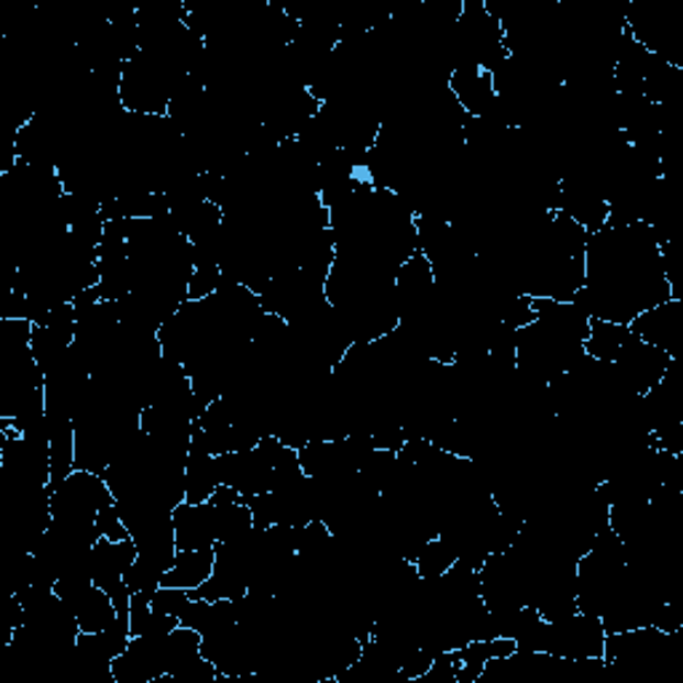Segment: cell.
I'll return each instance as SVG.
<instances>
[{
	"mask_svg": "<svg viewBox=\"0 0 683 683\" xmlns=\"http://www.w3.org/2000/svg\"><path fill=\"white\" fill-rule=\"evenodd\" d=\"M630 334L641 342L665 350L670 359L683 355V299H668V302L649 307L638 312L628 323Z\"/></svg>",
	"mask_w": 683,
	"mask_h": 683,
	"instance_id": "cell-1",
	"label": "cell"
},
{
	"mask_svg": "<svg viewBox=\"0 0 683 683\" xmlns=\"http://www.w3.org/2000/svg\"><path fill=\"white\" fill-rule=\"evenodd\" d=\"M449 91L460 102L467 118H486L497 108V91H494L492 73L475 65H460L449 73Z\"/></svg>",
	"mask_w": 683,
	"mask_h": 683,
	"instance_id": "cell-2",
	"label": "cell"
},
{
	"mask_svg": "<svg viewBox=\"0 0 683 683\" xmlns=\"http://www.w3.org/2000/svg\"><path fill=\"white\" fill-rule=\"evenodd\" d=\"M172 521H174V537H177L179 550L214 548V544L219 542L217 513L211 503H203V505L181 503L174 507Z\"/></svg>",
	"mask_w": 683,
	"mask_h": 683,
	"instance_id": "cell-3",
	"label": "cell"
},
{
	"mask_svg": "<svg viewBox=\"0 0 683 683\" xmlns=\"http://www.w3.org/2000/svg\"><path fill=\"white\" fill-rule=\"evenodd\" d=\"M217 563V550L214 548H200V550H179L174 566L163 574L161 585L168 587H181V591H198L211 572H214Z\"/></svg>",
	"mask_w": 683,
	"mask_h": 683,
	"instance_id": "cell-4",
	"label": "cell"
},
{
	"mask_svg": "<svg viewBox=\"0 0 683 683\" xmlns=\"http://www.w3.org/2000/svg\"><path fill=\"white\" fill-rule=\"evenodd\" d=\"M219 484H222V481H219L217 456L190 451L185 465V503L190 505L209 503L211 494L217 492Z\"/></svg>",
	"mask_w": 683,
	"mask_h": 683,
	"instance_id": "cell-5",
	"label": "cell"
},
{
	"mask_svg": "<svg viewBox=\"0 0 683 683\" xmlns=\"http://www.w3.org/2000/svg\"><path fill=\"white\" fill-rule=\"evenodd\" d=\"M630 329L623 323H609V321H598V318H591V334H587L585 344V355H591L595 361H617V355L623 353V348L630 340Z\"/></svg>",
	"mask_w": 683,
	"mask_h": 683,
	"instance_id": "cell-6",
	"label": "cell"
},
{
	"mask_svg": "<svg viewBox=\"0 0 683 683\" xmlns=\"http://www.w3.org/2000/svg\"><path fill=\"white\" fill-rule=\"evenodd\" d=\"M75 619H78L80 632H102L118 619V609L112 598L99 585H91L84 593V598L75 604Z\"/></svg>",
	"mask_w": 683,
	"mask_h": 683,
	"instance_id": "cell-7",
	"label": "cell"
},
{
	"mask_svg": "<svg viewBox=\"0 0 683 683\" xmlns=\"http://www.w3.org/2000/svg\"><path fill=\"white\" fill-rule=\"evenodd\" d=\"M454 561H456L454 550H451L441 537H432V540L422 548V553L414 558L419 580H436V576H441L447 569L454 566Z\"/></svg>",
	"mask_w": 683,
	"mask_h": 683,
	"instance_id": "cell-8",
	"label": "cell"
},
{
	"mask_svg": "<svg viewBox=\"0 0 683 683\" xmlns=\"http://www.w3.org/2000/svg\"><path fill=\"white\" fill-rule=\"evenodd\" d=\"M190 601H192L190 591H181V587H168V585H161L158 591H153V595H150L153 609L161 614H172V617H181L187 606H190Z\"/></svg>",
	"mask_w": 683,
	"mask_h": 683,
	"instance_id": "cell-9",
	"label": "cell"
},
{
	"mask_svg": "<svg viewBox=\"0 0 683 683\" xmlns=\"http://www.w3.org/2000/svg\"><path fill=\"white\" fill-rule=\"evenodd\" d=\"M93 526H97V535L104 537V540H112V542L131 540V535H129L126 524H123L118 505L104 507V510L97 516V521H93Z\"/></svg>",
	"mask_w": 683,
	"mask_h": 683,
	"instance_id": "cell-10",
	"label": "cell"
}]
</instances>
